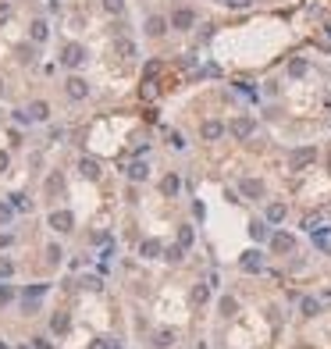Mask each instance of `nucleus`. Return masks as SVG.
<instances>
[{
  "label": "nucleus",
  "instance_id": "f257e3e1",
  "mask_svg": "<svg viewBox=\"0 0 331 349\" xmlns=\"http://www.w3.org/2000/svg\"><path fill=\"white\" fill-rule=\"evenodd\" d=\"M253 129H257V122L250 118V114H239V118L232 122V136H235V139H250Z\"/></svg>",
  "mask_w": 331,
  "mask_h": 349
},
{
  "label": "nucleus",
  "instance_id": "f03ea898",
  "mask_svg": "<svg viewBox=\"0 0 331 349\" xmlns=\"http://www.w3.org/2000/svg\"><path fill=\"white\" fill-rule=\"evenodd\" d=\"M313 157H317L313 146H299V150L292 153V161H288V164H292V171H303L306 164H313Z\"/></svg>",
  "mask_w": 331,
  "mask_h": 349
},
{
  "label": "nucleus",
  "instance_id": "7ed1b4c3",
  "mask_svg": "<svg viewBox=\"0 0 331 349\" xmlns=\"http://www.w3.org/2000/svg\"><path fill=\"white\" fill-rule=\"evenodd\" d=\"M239 267H242V271H250V275H257V271L264 267V253H260V250H246V253H242V260H239Z\"/></svg>",
  "mask_w": 331,
  "mask_h": 349
},
{
  "label": "nucleus",
  "instance_id": "20e7f679",
  "mask_svg": "<svg viewBox=\"0 0 331 349\" xmlns=\"http://www.w3.org/2000/svg\"><path fill=\"white\" fill-rule=\"evenodd\" d=\"M82 61H86V50H82L78 43H68V47H64V54H61V64H68V68H78Z\"/></svg>",
  "mask_w": 331,
  "mask_h": 349
},
{
  "label": "nucleus",
  "instance_id": "39448f33",
  "mask_svg": "<svg viewBox=\"0 0 331 349\" xmlns=\"http://www.w3.org/2000/svg\"><path fill=\"white\" fill-rule=\"evenodd\" d=\"M239 192H242V196H250V200H260L264 196V182L260 178H242L239 182Z\"/></svg>",
  "mask_w": 331,
  "mask_h": 349
},
{
  "label": "nucleus",
  "instance_id": "423d86ee",
  "mask_svg": "<svg viewBox=\"0 0 331 349\" xmlns=\"http://www.w3.org/2000/svg\"><path fill=\"white\" fill-rule=\"evenodd\" d=\"M50 228H57V231H71V228H75L71 210H54V214H50Z\"/></svg>",
  "mask_w": 331,
  "mask_h": 349
},
{
  "label": "nucleus",
  "instance_id": "0eeeda50",
  "mask_svg": "<svg viewBox=\"0 0 331 349\" xmlns=\"http://www.w3.org/2000/svg\"><path fill=\"white\" fill-rule=\"evenodd\" d=\"M196 25V15L189 11V8H178L175 15H171V29H192Z\"/></svg>",
  "mask_w": 331,
  "mask_h": 349
},
{
  "label": "nucleus",
  "instance_id": "6e6552de",
  "mask_svg": "<svg viewBox=\"0 0 331 349\" xmlns=\"http://www.w3.org/2000/svg\"><path fill=\"white\" fill-rule=\"evenodd\" d=\"M78 175H82V178H89V182H96V178H100V164H96V161H89V157H82V161H78Z\"/></svg>",
  "mask_w": 331,
  "mask_h": 349
},
{
  "label": "nucleus",
  "instance_id": "1a4fd4ad",
  "mask_svg": "<svg viewBox=\"0 0 331 349\" xmlns=\"http://www.w3.org/2000/svg\"><path fill=\"white\" fill-rule=\"evenodd\" d=\"M86 93H89L86 79H78V75H75V79H68V96H71V100H82Z\"/></svg>",
  "mask_w": 331,
  "mask_h": 349
},
{
  "label": "nucleus",
  "instance_id": "9d476101",
  "mask_svg": "<svg viewBox=\"0 0 331 349\" xmlns=\"http://www.w3.org/2000/svg\"><path fill=\"white\" fill-rule=\"evenodd\" d=\"M271 246H274L278 253H288V250H296V239L285 236V231H278V236H271Z\"/></svg>",
  "mask_w": 331,
  "mask_h": 349
},
{
  "label": "nucleus",
  "instance_id": "9b49d317",
  "mask_svg": "<svg viewBox=\"0 0 331 349\" xmlns=\"http://www.w3.org/2000/svg\"><path fill=\"white\" fill-rule=\"evenodd\" d=\"M29 118H32V122H47V118H50V107H47L43 100H36V103L29 107Z\"/></svg>",
  "mask_w": 331,
  "mask_h": 349
},
{
  "label": "nucleus",
  "instance_id": "f8f14e48",
  "mask_svg": "<svg viewBox=\"0 0 331 349\" xmlns=\"http://www.w3.org/2000/svg\"><path fill=\"white\" fill-rule=\"evenodd\" d=\"M114 54L129 61V57H136V43H132V40H118V43H114Z\"/></svg>",
  "mask_w": 331,
  "mask_h": 349
},
{
  "label": "nucleus",
  "instance_id": "ddd939ff",
  "mask_svg": "<svg viewBox=\"0 0 331 349\" xmlns=\"http://www.w3.org/2000/svg\"><path fill=\"white\" fill-rule=\"evenodd\" d=\"M47 292V285H25V292H22V299H25V306H32L39 296Z\"/></svg>",
  "mask_w": 331,
  "mask_h": 349
},
{
  "label": "nucleus",
  "instance_id": "4468645a",
  "mask_svg": "<svg viewBox=\"0 0 331 349\" xmlns=\"http://www.w3.org/2000/svg\"><path fill=\"white\" fill-rule=\"evenodd\" d=\"M164 29H168V22H164L160 15H153V18H146V32H150V36H164Z\"/></svg>",
  "mask_w": 331,
  "mask_h": 349
},
{
  "label": "nucleus",
  "instance_id": "2eb2a0df",
  "mask_svg": "<svg viewBox=\"0 0 331 349\" xmlns=\"http://www.w3.org/2000/svg\"><path fill=\"white\" fill-rule=\"evenodd\" d=\"M250 236H253L257 243H264V239H271V228H267L264 221H253V224H250Z\"/></svg>",
  "mask_w": 331,
  "mask_h": 349
},
{
  "label": "nucleus",
  "instance_id": "dca6fc26",
  "mask_svg": "<svg viewBox=\"0 0 331 349\" xmlns=\"http://www.w3.org/2000/svg\"><path fill=\"white\" fill-rule=\"evenodd\" d=\"M178 185H182V182H178V175H168V178L160 182V192H164V196H175Z\"/></svg>",
  "mask_w": 331,
  "mask_h": 349
},
{
  "label": "nucleus",
  "instance_id": "f3484780",
  "mask_svg": "<svg viewBox=\"0 0 331 349\" xmlns=\"http://www.w3.org/2000/svg\"><path fill=\"white\" fill-rule=\"evenodd\" d=\"M146 175H150V168H146L143 161H136V164L129 168V178H132V182H146Z\"/></svg>",
  "mask_w": 331,
  "mask_h": 349
},
{
  "label": "nucleus",
  "instance_id": "a211bd4d",
  "mask_svg": "<svg viewBox=\"0 0 331 349\" xmlns=\"http://www.w3.org/2000/svg\"><path fill=\"white\" fill-rule=\"evenodd\" d=\"M278 221H285V203H271L267 207V224H278Z\"/></svg>",
  "mask_w": 331,
  "mask_h": 349
},
{
  "label": "nucleus",
  "instance_id": "6ab92c4d",
  "mask_svg": "<svg viewBox=\"0 0 331 349\" xmlns=\"http://www.w3.org/2000/svg\"><path fill=\"white\" fill-rule=\"evenodd\" d=\"M221 132H225L221 122H206V125H203V139H221Z\"/></svg>",
  "mask_w": 331,
  "mask_h": 349
},
{
  "label": "nucleus",
  "instance_id": "aec40b11",
  "mask_svg": "<svg viewBox=\"0 0 331 349\" xmlns=\"http://www.w3.org/2000/svg\"><path fill=\"white\" fill-rule=\"evenodd\" d=\"M299 310H303V314H306V317H313V314H317V310H320V303H317L313 296H303V299H299Z\"/></svg>",
  "mask_w": 331,
  "mask_h": 349
},
{
  "label": "nucleus",
  "instance_id": "412c9836",
  "mask_svg": "<svg viewBox=\"0 0 331 349\" xmlns=\"http://www.w3.org/2000/svg\"><path fill=\"white\" fill-rule=\"evenodd\" d=\"M68 324H71V321H68V314H54V321H50V328H54L57 335H64V331H68Z\"/></svg>",
  "mask_w": 331,
  "mask_h": 349
},
{
  "label": "nucleus",
  "instance_id": "4be33fe9",
  "mask_svg": "<svg viewBox=\"0 0 331 349\" xmlns=\"http://www.w3.org/2000/svg\"><path fill=\"white\" fill-rule=\"evenodd\" d=\"M139 253H143V257H157V253H160V243H157V239H146V243L139 246Z\"/></svg>",
  "mask_w": 331,
  "mask_h": 349
},
{
  "label": "nucleus",
  "instance_id": "5701e85b",
  "mask_svg": "<svg viewBox=\"0 0 331 349\" xmlns=\"http://www.w3.org/2000/svg\"><path fill=\"white\" fill-rule=\"evenodd\" d=\"M171 342H175V335H171V331H160V335L153 338V345H157V349H168Z\"/></svg>",
  "mask_w": 331,
  "mask_h": 349
},
{
  "label": "nucleus",
  "instance_id": "b1692460",
  "mask_svg": "<svg viewBox=\"0 0 331 349\" xmlns=\"http://www.w3.org/2000/svg\"><path fill=\"white\" fill-rule=\"evenodd\" d=\"M288 75H296V79H299V75H306V61H303V57H296L292 64H288Z\"/></svg>",
  "mask_w": 331,
  "mask_h": 349
},
{
  "label": "nucleus",
  "instance_id": "393cba45",
  "mask_svg": "<svg viewBox=\"0 0 331 349\" xmlns=\"http://www.w3.org/2000/svg\"><path fill=\"white\" fill-rule=\"evenodd\" d=\"M32 40H36V43L47 40V22H36V25H32Z\"/></svg>",
  "mask_w": 331,
  "mask_h": 349
},
{
  "label": "nucleus",
  "instance_id": "a878e982",
  "mask_svg": "<svg viewBox=\"0 0 331 349\" xmlns=\"http://www.w3.org/2000/svg\"><path fill=\"white\" fill-rule=\"evenodd\" d=\"M206 296H210V285H196L192 289V303H206Z\"/></svg>",
  "mask_w": 331,
  "mask_h": 349
},
{
  "label": "nucleus",
  "instance_id": "bb28decb",
  "mask_svg": "<svg viewBox=\"0 0 331 349\" xmlns=\"http://www.w3.org/2000/svg\"><path fill=\"white\" fill-rule=\"evenodd\" d=\"M182 250H185L182 243L178 246H168V250H164V260H182Z\"/></svg>",
  "mask_w": 331,
  "mask_h": 349
},
{
  "label": "nucleus",
  "instance_id": "cd10ccee",
  "mask_svg": "<svg viewBox=\"0 0 331 349\" xmlns=\"http://www.w3.org/2000/svg\"><path fill=\"white\" fill-rule=\"evenodd\" d=\"M93 349H121V342L118 338H100V342H93Z\"/></svg>",
  "mask_w": 331,
  "mask_h": 349
},
{
  "label": "nucleus",
  "instance_id": "c85d7f7f",
  "mask_svg": "<svg viewBox=\"0 0 331 349\" xmlns=\"http://www.w3.org/2000/svg\"><path fill=\"white\" fill-rule=\"evenodd\" d=\"M11 275H15V264L0 257V278H11Z\"/></svg>",
  "mask_w": 331,
  "mask_h": 349
},
{
  "label": "nucleus",
  "instance_id": "c756f323",
  "mask_svg": "<svg viewBox=\"0 0 331 349\" xmlns=\"http://www.w3.org/2000/svg\"><path fill=\"white\" fill-rule=\"evenodd\" d=\"M103 8H107L111 15H121V8H125V0H103Z\"/></svg>",
  "mask_w": 331,
  "mask_h": 349
},
{
  "label": "nucleus",
  "instance_id": "7c9ffc66",
  "mask_svg": "<svg viewBox=\"0 0 331 349\" xmlns=\"http://www.w3.org/2000/svg\"><path fill=\"white\" fill-rule=\"evenodd\" d=\"M221 314H225V317H228V314H235V299H232V296H225V299H221Z\"/></svg>",
  "mask_w": 331,
  "mask_h": 349
},
{
  "label": "nucleus",
  "instance_id": "2f4dec72",
  "mask_svg": "<svg viewBox=\"0 0 331 349\" xmlns=\"http://www.w3.org/2000/svg\"><path fill=\"white\" fill-rule=\"evenodd\" d=\"M61 257H64L61 246H50V250H47V260H50V264H61Z\"/></svg>",
  "mask_w": 331,
  "mask_h": 349
},
{
  "label": "nucleus",
  "instance_id": "473e14b6",
  "mask_svg": "<svg viewBox=\"0 0 331 349\" xmlns=\"http://www.w3.org/2000/svg\"><path fill=\"white\" fill-rule=\"evenodd\" d=\"M178 243H182V246H192V228H182V231H178Z\"/></svg>",
  "mask_w": 331,
  "mask_h": 349
},
{
  "label": "nucleus",
  "instance_id": "72a5a7b5",
  "mask_svg": "<svg viewBox=\"0 0 331 349\" xmlns=\"http://www.w3.org/2000/svg\"><path fill=\"white\" fill-rule=\"evenodd\" d=\"M225 4H228V8H235V11H242V8H250L253 0H225Z\"/></svg>",
  "mask_w": 331,
  "mask_h": 349
},
{
  "label": "nucleus",
  "instance_id": "f704fd0d",
  "mask_svg": "<svg viewBox=\"0 0 331 349\" xmlns=\"http://www.w3.org/2000/svg\"><path fill=\"white\" fill-rule=\"evenodd\" d=\"M11 207H15V210H25V196H22V192H15V196H11Z\"/></svg>",
  "mask_w": 331,
  "mask_h": 349
},
{
  "label": "nucleus",
  "instance_id": "c9c22d12",
  "mask_svg": "<svg viewBox=\"0 0 331 349\" xmlns=\"http://www.w3.org/2000/svg\"><path fill=\"white\" fill-rule=\"evenodd\" d=\"M324 239H327V228H317V231H313V243L324 246Z\"/></svg>",
  "mask_w": 331,
  "mask_h": 349
},
{
  "label": "nucleus",
  "instance_id": "e433bc0d",
  "mask_svg": "<svg viewBox=\"0 0 331 349\" xmlns=\"http://www.w3.org/2000/svg\"><path fill=\"white\" fill-rule=\"evenodd\" d=\"M171 146H175V150H182V146H185V139H182L178 132H171Z\"/></svg>",
  "mask_w": 331,
  "mask_h": 349
},
{
  "label": "nucleus",
  "instance_id": "4c0bfd02",
  "mask_svg": "<svg viewBox=\"0 0 331 349\" xmlns=\"http://www.w3.org/2000/svg\"><path fill=\"white\" fill-rule=\"evenodd\" d=\"M11 210H15V207H4V203H0V221H8V217H11Z\"/></svg>",
  "mask_w": 331,
  "mask_h": 349
},
{
  "label": "nucleus",
  "instance_id": "58836bf2",
  "mask_svg": "<svg viewBox=\"0 0 331 349\" xmlns=\"http://www.w3.org/2000/svg\"><path fill=\"white\" fill-rule=\"evenodd\" d=\"M8 15H11V8H8V4H0V18H8Z\"/></svg>",
  "mask_w": 331,
  "mask_h": 349
},
{
  "label": "nucleus",
  "instance_id": "ea45409f",
  "mask_svg": "<svg viewBox=\"0 0 331 349\" xmlns=\"http://www.w3.org/2000/svg\"><path fill=\"white\" fill-rule=\"evenodd\" d=\"M8 168V153H0V171H4Z\"/></svg>",
  "mask_w": 331,
  "mask_h": 349
},
{
  "label": "nucleus",
  "instance_id": "a19ab883",
  "mask_svg": "<svg viewBox=\"0 0 331 349\" xmlns=\"http://www.w3.org/2000/svg\"><path fill=\"white\" fill-rule=\"evenodd\" d=\"M0 93H4V82H0Z\"/></svg>",
  "mask_w": 331,
  "mask_h": 349
}]
</instances>
